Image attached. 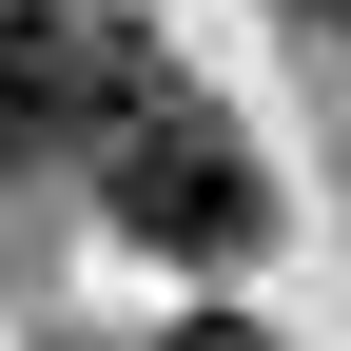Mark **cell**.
Wrapping results in <instances>:
<instances>
[{"instance_id": "cell-1", "label": "cell", "mask_w": 351, "mask_h": 351, "mask_svg": "<svg viewBox=\"0 0 351 351\" xmlns=\"http://www.w3.org/2000/svg\"><path fill=\"white\" fill-rule=\"evenodd\" d=\"M78 176H98V215H117L137 254H176V274H254V254H274V176H254V137H234L215 98H176V78H156Z\"/></svg>"}, {"instance_id": "cell-2", "label": "cell", "mask_w": 351, "mask_h": 351, "mask_svg": "<svg viewBox=\"0 0 351 351\" xmlns=\"http://www.w3.org/2000/svg\"><path fill=\"white\" fill-rule=\"evenodd\" d=\"M156 98V59L78 0H0V156H98L117 117Z\"/></svg>"}, {"instance_id": "cell-3", "label": "cell", "mask_w": 351, "mask_h": 351, "mask_svg": "<svg viewBox=\"0 0 351 351\" xmlns=\"http://www.w3.org/2000/svg\"><path fill=\"white\" fill-rule=\"evenodd\" d=\"M156 351H274V332H254V313H176Z\"/></svg>"}, {"instance_id": "cell-4", "label": "cell", "mask_w": 351, "mask_h": 351, "mask_svg": "<svg viewBox=\"0 0 351 351\" xmlns=\"http://www.w3.org/2000/svg\"><path fill=\"white\" fill-rule=\"evenodd\" d=\"M313 20H332V39H351V0H313Z\"/></svg>"}]
</instances>
